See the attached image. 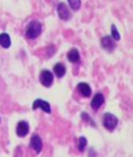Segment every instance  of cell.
Listing matches in <instances>:
<instances>
[{
    "instance_id": "obj_1",
    "label": "cell",
    "mask_w": 133,
    "mask_h": 157,
    "mask_svg": "<svg viewBox=\"0 0 133 157\" xmlns=\"http://www.w3.org/2000/svg\"><path fill=\"white\" fill-rule=\"evenodd\" d=\"M42 33V24L40 21L34 19L28 24L27 29H25V37L28 40H35L37 39Z\"/></svg>"
},
{
    "instance_id": "obj_2",
    "label": "cell",
    "mask_w": 133,
    "mask_h": 157,
    "mask_svg": "<svg viewBox=\"0 0 133 157\" xmlns=\"http://www.w3.org/2000/svg\"><path fill=\"white\" fill-rule=\"evenodd\" d=\"M102 124H103V127H104L106 130L112 132L116 128V126H118V124H119V120H118V118H116L114 114H112V113H106V114H103V117H102Z\"/></svg>"
},
{
    "instance_id": "obj_3",
    "label": "cell",
    "mask_w": 133,
    "mask_h": 157,
    "mask_svg": "<svg viewBox=\"0 0 133 157\" xmlns=\"http://www.w3.org/2000/svg\"><path fill=\"white\" fill-rule=\"evenodd\" d=\"M39 79H40V83L43 86L49 88V86H52V84H53L54 76L51 71H48V70H42L40 72Z\"/></svg>"
},
{
    "instance_id": "obj_4",
    "label": "cell",
    "mask_w": 133,
    "mask_h": 157,
    "mask_svg": "<svg viewBox=\"0 0 133 157\" xmlns=\"http://www.w3.org/2000/svg\"><path fill=\"white\" fill-rule=\"evenodd\" d=\"M56 12H58V16L61 21H68L72 14H71V11L68 10L67 5L65 2H59L58 4V7H56Z\"/></svg>"
},
{
    "instance_id": "obj_5",
    "label": "cell",
    "mask_w": 133,
    "mask_h": 157,
    "mask_svg": "<svg viewBox=\"0 0 133 157\" xmlns=\"http://www.w3.org/2000/svg\"><path fill=\"white\" fill-rule=\"evenodd\" d=\"M32 109H34V110H36V109H42V110H43L44 113H47V114H51V112H52L51 105H49L47 101L42 100V98H37V100L34 101V103H32Z\"/></svg>"
},
{
    "instance_id": "obj_6",
    "label": "cell",
    "mask_w": 133,
    "mask_h": 157,
    "mask_svg": "<svg viewBox=\"0 0 133 157\" xmlns=\"http://www.w3.org/2000/svg\"><path fill=\"white\" fill-rule=\"evenodd\" d=\"M101 46L107 52H113L116 47V42L112 39V36H103L101 39Z\"/></svg>"
},
{
    "instance_id": "obj_7",
    "label": "cell",
    "mask_w": 133,
    "mask_h": 157,
    "mask_svg": "<svg viewBox=\"0 0 133 157\" xmlns=\"http://www.w3.org/2000/svg\"><path fill=\"white\" fill-rule=\"evenodd\" d=\"M103 103H104V95L101 92H97L91 100V108L93 110H98Z\"/></svg>"
},
{
    "instance_id": "obj_8",
    "label": "cell",
    "mask_w": 133,
    "mask_h": 157,
    "mask_svg": "<svg viewBox=\"0 0 133 157\" xmlns=\"http://www.w3.org/2000/svg\"><path fill=\"white\" fill-rule=\"evenodd\" d=\"M30 146H31L36 152H41V151H42L43 144H42V140H41L39 134L35 133V134L31 136V138H30Z\"/></svg>"
},
{
    "instance_id": "obj_9",
    "label": "cell",
    "mask_w": 133,
    "mask_h": 157,
    "mask_svg": "<svg viewBox=\"0 0 133 157\" xmlns=\"http://www.w3.org/2000/svg\"><path fill=\"white\" fill-rule=\"evenodd\" d=\"M16 133L18 137H25L29 133V124L27 121H19L17 124V127H16Z\"/></svg>"
},
{
    "instance_id": "obj_10",
    "label": "cell",
    "mask_w": 133,
    "mask_h": 157,
    "mask_svg": "<svg viewBox=\"0 0 133 157\" xmlns=\"http://www.w3.org/2000/svg\"><path fill=\"white\" fill-rule=\"evenodd\" d=\"M77 90H78L80 95H82L83 97H85V98H88V97L91 96V88H90V85H89L88 83H79V84L77 85Z\"/></svg>"
},
{
    "instance_id": "obj_11",
    "label": "cell",
    "mask_w": 133,
    "mask_h": 157,
    "mask_svg": "<svg viewBox=\"0 0 133 157\" xmlns=\"http://www.w3.org/2000/svg\"><path fill=\"white\" fill-rule=\"evenodd\" d=\"M53 72L54 75L58 77V78H63L65 75H66V67L64 64H61V63H58V64H55L53 67Z\"/></svg>"
},
{
    "instance_id": "obj_12",
    "label": "cell",
    "mask_w": 133,
    "mask_h": 157,
    "mask_svg": "<svg viewBox=\"0 0 133 157\" xmlns=\"http://www.w3.org/2000/svg\"><path fill=\"white\" fill-rule=\"evenodd\" d=\"M67 59H68L70 63H72V64L78 63L80 59V55H79L78 49H77V48H72L71 51H68V53H67Z\"/></svg>"
},
{
    "instance_id": "obj_13",
    "label": "cell",
    "mask_w": 133,
    "mask_h": 157,
    "mask_svg": "<svg viewBox=\"0 0 133 157\" xmlns=\"http://www.w3.org/2000/svg\"><path fill=\"white\" fill-rule=\"evenodd\" d=\"M0 46L2 48H5V49L11 47V39H10L9 34H6V33L0 34Z\"/></svg>"
},
{
    "instance_id": "obj_14",
    "label": "cell",
    "mask_w": 133,
    "mask_h": 157,
    "mask_svg": "<svg viewBox=\"0 0 133 157\" xmlns=\"http://www.w3.org/2000/svg\"><path fill=\"white\" fill-rule=\"evenodd\" d=\"M67 1H68V5H70L72 11H78L80 9L82 0H67Z\"/></svg>"
},
{
    "instance_id": "obj_15",
    "label": "cell",
    "mask_w": 133,
    "mask_h": 157,
    "mask_svg": "<svg viewBox=\"0 0 133 157\" xmlns=\"http://www.w3.org/2000/svg\"><path fill=\"white\" fill-rule=\"evenodd\" d=\"M86 145H88L86 138H85V137H79V138H78V150H79L80 152H83V151L85 150Z\"/></svg>"
},
{
    "instance_id": "obj_16",
    "label": "cell",
    "mask_w": 133,
    "mask_h": 157,
    "mask_svg": "<svg viewBox=\"0 0 133 157\" xmlns=\"http://www.w3.org/2000/svg\"><path fill=\"white\" fill-rule=\"evenodd\" d=\"M110 29H112V39L114 40L115 42H116V41H120V39H121V36H120L119 31H118V29H116V26H115V24H112V26H110Z\"/></svg>"
},
{
    "instance_id": "obj_17",
    "label": "cell",
    "mask_w": 133,
    "mask_h": 157,
    "mask_svg": "<svg viewBox=\"0 0 133 157\" xmlns=\"http://www.w3.org/2000/svg\"><path fill=\"white\" fill-rule=\"evenodd\" d=\"M80 117H82V119H83V121L88 122V124H89V125H91L93 127L96 126V125H95V122H93V120L91 119V117H90L88 113H82V114H80Z\"/></svg>"
}]
</instances>
